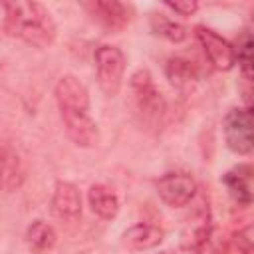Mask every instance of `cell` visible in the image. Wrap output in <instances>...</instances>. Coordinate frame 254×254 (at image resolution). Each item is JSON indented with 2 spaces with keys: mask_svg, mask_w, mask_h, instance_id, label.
<instances>
[{
  "mask_svg": "<svg viewBox=\"0 0 254 254\" xmlns=\"http://www.w3.org/2000/svg\"><path fill=\"white\" fill-rule=\"evenodd\" d=\"M2 30L10 38H18L34 48L54 44L58 26L50 10L34 0L2 2Z\"/></svg>",
  "mask_w": 254,
  "mask_h": 254,
  "instance_id": "obj_1",
  "label": "cell"
},
{
  "mask_svg": "<svg viewBox=\"0 0 254 254\" xmlns=\"http://www.w3.org/2000/svg\"><path fill=\"white\" fill-rule=\"evenodd\" d=\"M131 95L137 113L141 115V123L147 127H159L165 117V99L155 85V79L149 69H137L129 79Z\"/></svg>",
  "mask_w": 254,
  "mask_h": 254,
  "instance_id": "obj_2",
  "label": "cell"
},
{
  "mask_svg": "<svg viewBox=\"0 0 254 254\" xmlns=\"http://www.w3.org/2000/svg\"><path fill=\"white\" fill-rule=\"evenodd\" d=\"M95 60V73H97V83L105 95H117L121 85H123V75H125V54L117 46L103 44L95 50L93 54Z\"/></svg>",
  "mask_w": 254,
  "mask_h": 254,
  "instance_id": "obj_3",
  "label": "cell"
},
{
  "mask_svg": "<svg viewBox=\"0 0 254 254\" xmlns=\"http://www.w3.org/2000/svg\"><path fill=\"white\" fill-rule=\"evenodd\" d=\"M224 141L236 155H250L254 151V115L244 107H232L224 115Z\"/></svg>",
  "mask_w": 254,
  "mask_h": 254,
  "instance_id": "obj_4",
  "label": "cell"
},
{
  "mask_svg": "<svg viewBox=\"0 0 254 254\" xmlns=\"http://www.w3.org/2000/svg\"><path fill=\"white\" fill-rule=\"evenodd\" d=\"M194 36H196L198 44L202 46V52H204L206 60L210 62V65L214 69L228 71V69L234 67L236 50L226 38H222L216 30L206 28V26H196L194 28Z\"/></svg>",
  "mask_w": 254,
  "mask_h": 254,
  "instance_id": "obj_5",
  "label": "cell"
},
{
  "mask_svg": "<svg viewBox=\"0 0 254 254\" xmlns=\"http://www.w3.org/2000/svg\"><path fill=\"white\" fill-rule=\"evenodd\" d=\"M56 101L60 115H85L89 113V91L71 73H65L56 83Z\"/></svg>",
  "mask_w": 254,
  "mask_h": 254,
  "instance_id": "obj_6",
  "label": "cell"
},
{
  "mask_svg": "<svg viewBox=\"0 0 254 254\" xmlns=\"http://www.w3.org/2000/svg\"><path fill=\"white\" fill-rule=\"evenodd\" d=\"M157 192H159V198L167 206L181 208V206H187L194 198L196 181L189 173H181V171L165 173L157 181Z\"/></svg>",
  "mask_w": 254,
  "mask_h": 254,
  "instance_id": "obj_7",
  "label": "cell"
},
{
  "mask_svg": "<svg viewBox=\"0 0 254 254\" xmlns=\"http://www.w3.org/2000/svg\"><path fill=\"white\" fill-rule=\"evenodd\" d=\"M85 10L107 30H123L131 16H129V6L117 0H95L83 4Z\"/></svg>",
  "mask_w": 254,
  "mask_h": 254,
  "instance_id": "obj_8",
  "label": "cell"
},
{
  "mask_svg": "<svg viewBox=\"0 0 254 254\" xmlns=\"http://www.w3.org/2000/svg\"><path fill=\"white\" fill-rule=\"evenodd\" d=\"M52 210L65 220H75L81 214V194L73 183L58 181L52 194Z\"/></svg>",
  "mask_w": 254,
  "mask_h": 254,
  "instance_id": "obj_9",
  "label": "cell"
},
{
  "mask_svg": "<svg viewBox=\"0 0 254 254\" xmlns=\"http://www.w3.org/2000/svg\"><path fill=\"white\" fill-rule=\"evenodd\" d=\"M87 202L93 214H97L103 220H111L119 212V196L115 190L103 183L91 185L87 190Z\"/></svg>",
  "mask_w": 254,
  "mask_h": 254,
  "instance_id": "obj_10",
  "label": "cell"
},
{
  "mask_svg": "<svg viewBox=\"0 0 254 254\" xmlns=\"http://www.w3.org/2000/svg\"><path fill=\"white\" fill-rule=\"evenodd\" d=\"M222 185L226 187L230 198L236 204H250L254 200V192L250 187V169L248 167H234L222 175Z\"/></svg>",
  "mask_w": 254,
  "mask_h": 254,
  "instance_id": "obj_11",
  "label": "cell"
},
{
  "mask_svg": "<svg viewBox=\"0 0 254 254\" xmlns=\"http://www.w3.org/2000/svg\"><path fill=\"white\" fill-rule=\"evenodd\" d=\"M165 232L155 224H135L123 232V244L129 250H149L163 242Z\"/></svg>",
  "mask_w": 254,
  "mask_h": 254,
  "instance_id": "obj_12",
  "label": "cell"
},
{
  "mask_svg": "<svg viewBox=\"0 0 254 254\" xmlns=\"http://www.w3.org/2000/svg\"><path fill=\"white\" fill-rule=\"evenodd\" d=\"M165 73H167L169 81H171L175 87H179V89L190 87V85H192L194 81H198V77H200L198 67H196L192 62L185 60V58H171V60L167 62V65H165Z\"/></svg>",
  "mask_w": 254,
  "mask_h": 254,
  "instance_id": "obj_13",
  "label": "cell"
},
{
  "mask_svg": "<svg viewBox=\"0 0 254 254\" xmlns=\"http://www.w3.org/2000/svg\"><path fill=\"white\" fill-rule=\"evenodd\" d=\"M56 240H58V234H56L54 226L48 224L46 220H34L26 230V242L36 252H46V250L54 248Z\"/></svg>",
  "mask_w": 254,
  "mask_h": 254,
  "instance_id": "obj_14",
  "label": "cell"
},
{
  "mask_svg": "<svg viewBox=\"0 0 254 254\" xmlns=\"http://www.w3.org/2000/svg\"><path fill=\"white\" fill-rule=\"evenodd\" d=\"M151 30L157 36H161V38H165L169 42H175V44L187 40V36H189L187 28L183 24H179V22H175V20L163 16V14H153V18H151Z\"/></svg>",
  "mask_w": 254,
  "mask_h": 254,
  "instance_id": "obj_15",
  "label": "cell"
},
{
  "mask_svg": "<svg viewBox=\"0 0 254 254\" xmlns=\"http://www.w3.org/2000/svg\"><path fill=\"white\" fill-rule=\"evenodd\" d=\"M234 50H236V64L240 65L244 77L254 81V36L252 34L244 36Z\"/></svg>",
  "mask_w": 254,
  "mask_h": 254,
  "instance_id": "obj_16",
  "label": "cell"
},
{
  "mask_svg": "<svg viewBox=\"0 0 254 254\" xmlns=\"http://www.w3.org/2000/svg\"><path fill=\"white\" fill-rule=\"evenodd\" d=\"M2 175H4L2 181H4L6 190H14L20 187V181H22L20 163H18L16 153L12 155L8 147H4V153H2Z\"/></svg>",
  "mask_w": 254,
  "mask_h": 254,
  "instance_id": "obj_17",
  "label": "cell"
},
{
  "mask_svg": "<svg viewBox=\"0 0 254 254\" xmlns=\"http://www.w3.org/2000/svg\"><path fill=\"white\" fill-rule=\"evenodd\" d=\"M224 248H226L224 242H222V240L216 236V232L212 230L210 236H208L194 252H196V254H224Z\"/></svg>",
  "mask_w": 254,
  "mask_h": 254,
  "instance_id": "obj_18",
  "label": "cell"
},
{
  "mask_svg": "<svg viewBox=\"0 0 254 254\" xmlns=\"http://www.w3.org/2000/svg\"><path fill=\"white\" fill-rule=\"evenodd\" d=\"M169 10H173L179 16H192L198 10V2L194 0H185V2H165Z\"/></svg>",
  "mask_w": 254,
  "mask_h": 254,
  "instance_id": "obj_19",
  "label": "cell"
},
{
  "mask_svg": "<svg viewBox=\"0 0 254 254\" xmlns=\"http://www.w3.org/2000/svg\"><path fill=\"white\" fill-rule=\"evenodd\" d=\"M236 244H238L244 252L254 250V224H250V226H246L244 230L238 232V236H236Z\"/></svg>",
  "mask_w": 254,
  "mask_h": 254,
  "instance_id": "obj_20",
  "label": "cell"
},
{
  "mask_svg": "<svg viewBox=\"0 0 254 254\" xmlns=\"http://www.w3.org/2000/svg\"><path fill=\"white\" fill-rule=\"evenodd\" d=\"M242 99H244V109L250 113V115H254V81H246L244 85H242Z\"/></svg>",
  "mask_w": 254,
  "mask_h": 254,
  "instance_id": "obj_21",
  "label": "cell"
},
{
  "mask_svg": "<svg viewBox=\"0 0 254 254\" xmlns=\"http://www.w3.org/2000/svg\"><path fill=\"white\" fill-rule=\"evenodd\" d=\"M161 254H173V252H161Z\"/></svg>",
  "mask_w": 254,
  "mask_h": 254,
  "instance_id": "obj_22",
  "label": "cell"
}]
</instances>
